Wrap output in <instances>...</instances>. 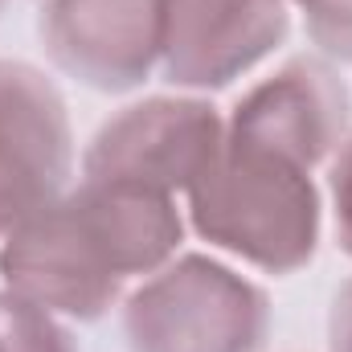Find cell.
I'll return each mask as SVG.
<instances>
[{
  "mask_svg": "<svg viewBox=\"0 0 352 352\" xmlns=\"http://www.w3.org/2000/svg\"><path fill=\"white\" fill-rule=\"evenodd\" d=\"M184 242L176 197L82 180L0 242V278L62 320L94 324Z\"/></svg>",
  "mask_w": 352,
  "mask_h": 352,
  "instance_id": "1",
  "label": "cell"
},
{
  "mask_svg": "<svg viewBox=\"0 0 352 352\" xmlns=\"http://www.w3.org/2000/svg\"><path fill=\"white\" fill-rule=\"evenodd\" d=\"M184 205L201 242L263 274H295L320 250L324 201L316 180L270 152L221 140Z\"/></svg>",
  "mask_w": 352,
  "mask_h": 352,
  "instance_id": "2",
  "label": "cell"
},
{
  "mask_svg": "<svg viewBox=\"0 0 352 352\" xmlns=\"http://www.w3.org/2000/svg\"><path fill=\"white\" fill-rule=\"evenodd\" d=\"M270 295L213 254H176L123 299L127 352H263Z\"/></svg>",
  "mask_w": 352,
  "mask_h": 352,
  "instance_id": "3",
  "label": "cell"
},
{
  "mask_svg": "<svg viewBox=\"0 0 352 352\" xmlns=\"http://www.w3.org/2000/svg\"><path fill=\"white\" fill-rule=\"evenodd\" d=\"M226 140L221 111L201 94H152L115 111L82 152V180L188 192Z\"/></svg>",
  "mask_w": 352,
  "mask_h": 352,
  "instance_id": "4",
  "label": "cell"
},
{
  "mask_svg": "<svg viewBox=\"0 0 352 352\" xmlns=\"http://www.w3.org/2000/svg\"><path fill=\"white\" fill-rule=\"evenodd\" d=\"M74 176V127L58 82L21 58H0V242L58 201Z\"/></svg>",
  "mask_w": 352,
  "mask_h": 352,
  "instance_id": "5",
  "label": "cell"
},
{
  "mask_svg": "<svg viewBox=\"0 0 352 352\" xmlns=\"http://www.w3.org/2000/svg\"><path fill=\"white\" fill-rule=\"evenodd\" d=\"M349 119L352 98L336 66L328 58L299 54L234 102L226 140L316 173L349 135Z\"/></svg>",
  "mask_w": 352,
  "mask_h": 352,
  "instance_id": "6",
  "label": "cell"
},
{
  "mask_svg": "<svg viewBox=\"0 0 352 352\" xmlns=\"http://www.w3.org/2000/svg\"><path fill=\"white\" fill-rule=\"evenodd\" d=\"M287 0H160V74L188 94L226 90L287 41Z\"/></svg>",
  "mask_w": 352,
  "mask_h": 352,
  "instance_id": "7",
  "label": "cell"
},
{
  "mask_svg": "<svg viewBox=\"0 0 352 352\" xmlns=\"http://www.w3.org/2000/svg\"><path fill=\"white\" fill-rule=\"evenodd\" d=\"M45 58L98 94H127L160 70V0H45Z\"/></svg>",
  "mask_w": 352,
  "mask_h": 352,
  "instance_id": "8",
  "label": "cell"
},
{
  "mask_svg": "<svg viewBox=\"0 0 352 352\" xmlns=\"http://www.w3.org/2000/svg\"><path fill=\"white\" fill-rule=\"evenodd\" d=\"M0 352H78V340L62 316L0 287Z\"/></svg>",
  "mask_w": 352,
  "mask_h": 352,
  "instance_id": "9",
  "label": "cell"
},
{
  "mask_svg": "<svg viewBox=\"0 0 352 352\" xmlns=\"http://www.w3.org/2000/svg\"><path fill=\"white\" fill-rule=\"evenodd\" d=\"M303 12L311 45L328 62L352 66V0H291Z\"/></svg>",
  "mask_w": 352,
  "mask_h": 352,
  "instance_id": "10",
  "label": "cell"
},
{
  "mask_svg": "<svg viewBox=\"0 0 352 352\" xmlns=\"http://www.w3.org/2000/svg\"><path fill=\"white\" fill-rule=\"evenodd\" d=\"M324 168H328V205H332L336 246L352 258V131L340 140V148L332 152Z\"/></svg>",
  "mask_w": 352,
  "mask_h": 352,
  "instance_id": "11",
  "label": "cell"
},
{
  "mask_svg": "<svg viewBox=\"0 0 352 352\" xmlns=\"http://www.w3.org/2000/svg\"><path fill=\"white\" fill-rule=\"evenodd\" d=\"M328 352H352V278L336 287L328 307Z\"/></svg>",
  "mask_w": 352,
  "mask_h": 352,
  "instance_id": "12",
  "label": "cell"
},
{
  "mask_svg": "<svg viewBox=\"0 0 352 352\" xmlns=\"http://www.w3.org/2000/svg\"><path fill=\"white\" fill-rule=\"evenodd\" d=\"M0 8H4V0H0Z\"/></svg>",
  "mask_w": 352,
  "mask_h": 352,
  "instance_id": "13",
  "label": "cell"
},
{
  "mask_svg": "<svg viewBox=\"0 0 352 352\" xmlns=\"http://www.w3.org/2000/svg\"><path fill=\"white\" fill-rule=\"evenodd\" d=\"M287 4H291V0H287Z\"/></svg>",
  "mask_w": 352,
  "mask_h": 352,
  "instance_id": "14",
  "label": "cell"
}]
</instances>
